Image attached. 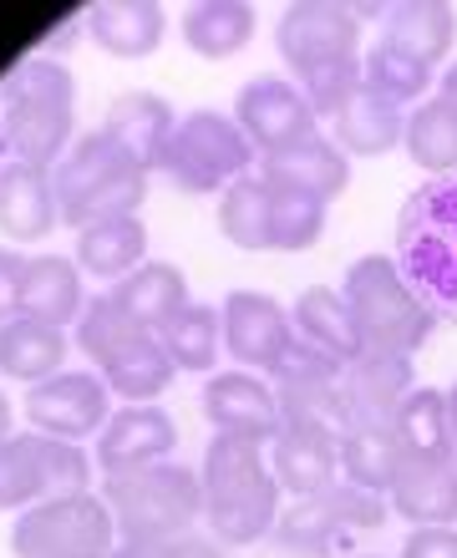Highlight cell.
Here are the masks:
<instances>
[{"label":"cell","instance_id":"cell-1","mask_svg":"<svg viewBox=\"0 0 457 558\" xmlns=\"http://www.w3.org/2000/svg\"><path fill=\"white\" fill-rule=\"evenodd\" d=\"M204 518L219 544H260L280 523V477L265 462V447L244 437H214L199 468Z\"/></svg>","mask_w":457,"mask_h":558},{"label":"cell","instance_id":"cell-2","mask_svg":"<svg viewBox=\"0 0 457 558\" xmlns=\"http://www.w3.org/2000/svg\"><path fill=\"white\" fill-rule=\"evenodd\" d=\"M397 269L437 320H457V178H432L401 204Z\"/></svg>","mask_w":457,"mask_h":558},{"label":"cell","instance_id":"cell-3","mask_svg":"<svg viewBox=\"0 0 457 558\" xmlns=\"http://www.w3.org/2000/svg\"><path fill=\"white\" fill-rule=\"evenodd\" d=\"M0 122L11 137L15 162L31 168H57L72 147L76 128V76L51 57L21 61L5 82H0Z\"/></svg>","mask_w":457,"mask_h":558},{"label":"cell","instance_id":"cell-4","mask_svg":"<svg viewBox=\"0 0 457 558\" xmlns=\"http://www.w3.org/2000/svg\"><path fill=\"white\" fill-rule=\"evenodd\" d=\"M340 294H346V305H351V315H356V330H361L366 355H407V361H412V355L428 345L432 325H437V315H432V310L417 300L412 284L401 279L392 254L356 259V265L346 269Z\"/></svg>","mask_w":457,"mask_h":558},{"label":"cell","instance_id":"cell-5","mask_svg":"<svg viewBox=\"0 0 457 558\" xmlns=\"http://www.w3.org/2000/svg\"><path fill=\"white\" fill-rule=\"evenodd\" d=\"M76 345L97 361V376H103L118 397L153 401V397H163L168 381L178 376L168 345H163L153 330H143V325L128 320L107 294L87 300L82 320H76Z\"/></svg>","mask_w":457,"mask_h":558},{"label":"cell","instance_id":"cell-6","mask_svg":"<svg viewBox=\"0 0 457 558\" xmlns=\"http://www.w3.org/2000/svg\"><path fill=\"white\" fill-rule=\"evenodd\" d=\"M103 498L118 518V538H183L204 518V483L178 462L112 472Z\"/></svg>","mask_w":457,"mask_h":558},{"label":"cell","instance_id":"cell-7","mask_svg":"<svg viewBox=\"0 0 457 558\" xmlns=\"http://www.w3.org/2000/svg\"><path fill=\"white\" fill-rule=\"evenodd\" d=\"M382 523H386L382 493H366V487H356L340 477V483H330L325 493H310V498L290 502L269 538H275L285 554L325 558V554H340L356 533H371V529H382Z\"/></svg>","mask_w":457,"mask_h":558},{"label":"cell","instance_id":"cell-8","mask_svg":"<svg viewBox=\"0 0 457 558\" xmlns=\"http://www.w3.org/2000/svg\"><path fill=\"white\" fill-rule=\"evenodd\" d=\"M11 548L15 558H112L118 518L107 498H92V493L46 498L15 518Z\"/></svg>","mask_w":457,"mask_h":558},{"label":"cell","instance_id":"cell-9","mask_svg":"<svg viewBox=\"0 0 457 558\" xmlns=\"http://www.w3.org/2000/svg\"><path fill=\"white\" fill-rule=\"evenodd\" d=\"M254 143L244 137L234 118L224 112H189L178 122L168 158H163V178H173L183 193H224L229 183L250 178L254 168Z\"/></svg>","mask_w":457,"mask_h":558},{"label":"cell","instance_id":"cell-10","mask_svg":"<svg viewBox=\"0 0 457 558\" xmlns=\"http://www.w3.org/2000/svg\"><path fill=\"white\" fill-rule=\"evenodd\" d=\"M92 462L82 441H61L46 432L0 441V508L5 513H26L46 498H72L87 493Z\"/></svg>","mask_w":457,"mask_h":558},{"label":"cell","instance_id":"cell-11","mask_svg":"<svg viewBox=\"0 0 457 558\" xmlns=\"http://www.w3.org/2000/svg\"><path fill=\"white\" fill-rule=\"evenodd\" d=\"M275 46L290 72H315L325 61H346L361 57V21H356L351 5H336V0H300L280 15V31H275Z\"/></svg>","mask_w":457,"mask_h":558},{"label":"cell","instance_id":"cell-12","mask_svg":"<svg viewBox=\"0 0 457 558\" xmlns=\"http://www.w3.org/2000/svg\"><path fill=\"white\" fill-rule=\"evenodd\" d=\"M112 386L97 376V371H61L51 381L31 386L26 397V422L31 432H46V437L61 441H82L97 437L112 416Z\"/></svg>","mask_w":457,"mask_h":558},{"label":"cell","instance_id":"cell-13","mask_svg":"<svg viewBox=\"0 0 457 558\" xmlns=\"http://www.w3.org/2000/svg\"><path fill=\"white\" fill-rule=\"evenodd\" d=\"M234 122L244 128V137L254 143L260 158L285 153V147H296L321 133V128H315V107L305 102V92H300L296 82H280V76H260V82H250V87L239 92Z\"/></svg>","mask_w":457,"mask_h":558},{"label":"cell","instance_id":"cell-14","mask_svg":"<svg viewBox=\"0 0 457 558\" xmlns=\"http://www.w3.org/2000/svg\"><path fill=\"white\" fill-rule=\"evenodd\" d=\"M219 315H224V351L234 355L239 366L269 371L296 340V315L260 290H234Z\"/></svg>","mask_w":457,"mask_h":558},{"label":"cell","instance_id":"cell-15","mask_svg":"<svg viewBox=\"0 0 457 558\" xmlns=\"http://www.w3.org/2000/svg\"><path fill=\"white\" fill-rule=\"evenodd\" d=\"M178 447V426L173 416L153 407V401H128L107 416V426L97 432V462L103 472H137L153 462H168Z\"/></svg>","mask_w":457,"mask_h":558},{"label":"cell","instance_id":"cell-16","mask_svg":"<svg viewBox=\"0 0 457 558\" xmlns=\"http://www.w3.org/2000/svg\"><path fill=\"white\" fill-rule=\"evenodd\" d=\"M204 416L214 432L224 437H244V441H275L285 432L280 422V401L260 376L250 371H224L204 386Z\"/></svg>","mask_w":457,"mask_h":558},{"label":"cell","instance_id":"cell-17","mask_svg":"<svg viewBox=\"0 0 457 558\" xmlns=\"http://www.w3.org/2000/svg\"><path fill=\"white\" fill-rule=\"evenodd\" d=\"M412 361L407 355H361L340 371V397L351 426H392L401 401L412 397Z\"/></svg>","mask_w":457,"mask_h":558},{"label":"cell","instance_id":"cell-18","mask_svg":"<svg viewBox=\"0 0 457 558\" xmlns=\"http://www.w3.org/2000/svg\"><path fill=\"white\" fill-rule=\"evenodd\" d=\"M103 133L112 137L143 173H163L168 143H173V133H178V118L158 92H122L118 102L107 107Z\"/></svg>","mask_w":457,"mask_h":558},{"label":"cell","instance_id":"cell-19","mask_svg":"<svg viewBox=\"0 0 457 558\" xmlns=\"http://www.w3.org/2000/svg\"><path fill=\"white\" fill-rule=\"evenodd\" d=\"M260 178H265V183H280V189H300V193H310V198L330 204V198L346 193V183H351V158H346L330 137L315 133V137H305V143L285 147V153L260 158Z\"/></svg>","mask_w":457,"mask_h":558},{"label":"cell","instance_id":"cell-20","mask_svg":"<svg viewBox=\"0 0 457 558\" xmlns=\"http://www.w3.org/2000/svg\"><path fill=\"white\" fill-rule=\"evenodd\" d=\"M57 223H61V204H57V189H51V173L11 158L0 168V229L15 244H36Z\"/></svg>","mask_w":457,"mask_h":558},{"label":"cell","instance_id":"cell-21","mask_svg":"<svg viewBox=\"0 0 457 558\" xmlns=\"http://www.w3.org/2000/svg\"><path fill=\"white\" fill-rule=\"evenodd\" d=\"M137 162L122 153L112 137L97 128V133L76 137L72 147H67V158L51 168V189H57V204L61 214H72L76 204H87L92 193H103L107 183H118L122 173H133Z\"/></svg>","mask_w":457,"mask_h":558},{"label":"cell","instance_id":"cell-22","mask_svg":"<svg viewBox=\"0 0 457 558\" xmlns=\"http://www.w3.org/2000/svg\"><path fill=\"white\" fill-rule=\"evenodd\" d=\"M386 493H392V508L412 518L417 529H453L457 523V462L407 457Z\"/></svg>","mask_w":457,"mask_h":558},{"label":"cell","instance_id":"cell-23","mask_svg":"<svg viewBox=\"0 0 457 558\" xmlns=\"http://www.w3.org/2000/svg\"><path fill=\"white\" fill-rule=\"evenodd\" d=\"M382 41L432 72V66H443V61L453 57L457 15H453V5H437V0H407V5H392V11H386Z\"/></svg>","mask_w":457,"mask_h":558},{"label":"cell","instance_id":"cell-24","mask_svg":"<svg viewBox=\"0 0 457 558\" xmlns=\"http://www.w3.org/2000/svg\"><path fill=\"white\" fill-rule=\"evenodd\" d=\"M163 5L153 0H103L87 11V36L118 61H143L163 46Z\"/></svg>","mask_w":457,"mask_h":558},{"label":"cell","instance_id":"cell-25","mask_svg":"<svg viewBox=\"0 0 457 558\" xmlns=\"http://www.w3.org/2000/svg\"><path fill=\"white\" fill-rule=\"evenodd\" d=\"M407 137V112L397 102H386L376 92H356L351 102L340 107L336 118H330V143L346 153V158H382L392 147Z\"/></svg>","mask_w":457,"mask_h":558},{"label":"cell","instance_id":"cell-26","mask_svg":"<svg viewBox=\"0 0 457 558\" xmlns=\"http://www.w3.org/2000/svg\"><path fill=\"white\" fill-rule=\"evenodd\" d=\"M401 441V457H422V462H457V426H453V401L437 386H412V397L401 401L397 422H392Z\"/></svg>","mask_w":457,"mask_h":558},{"label":"cell","instance_id":"cell-27","mask_svg":"<svg viewBox=\"0 0 457 558\" xmlns=\"http://www.w3.org/2000/svg\"><path fill=\"white\" fill-rule=\"evenodd\" d=\"M82 310H87L82 265H76V259H61V254H36L26 265V300H21V315L67 330V325L82 320Z\"/></svg>","mask_w":457,"mask_h":558},{"label":"cell","instance_id":"cell-28","mask_svg":"<svg viewBox=\"0 0 457 558\" xmlns=\"http://www.w3.org/2000/svg\"><path fill=\"white\" fill-rule=\"evenodd\" d=\"M107 300H112L133 325H143V330L158 336L163 325L189 305V284H183V275H178L173 265L153 259V265H137L128 279H118V284L107 290Z\"/></svg>","mask_w":457,"mask_h":558},{"label":"cell","instance_id":"cell-29","mask_svg":"<svg viewBox=\"0 0 457 558\" xmlns=\"http://www.w3.org/2000/svg\"><path fill=\"white\" fill-rule=\"evenodd\" d=\"M61 361H67V330L31 320V315H15L11 325H0V376L41 386L61 376Z\"/></svg>","mask_w":457,"mask_h":558},{"label":"cell","instance_id":"cell-30","mask_svg":"<svg viewBox=\"0 0 457 558\" xmlns=\"http://www.w3.org/2000/svg\"><path fill=\"white\" fill-rule=\"evenodd\" d=\"M290 315H296V336H305L310 345H321L325 355H336L340 366H351V361L366 355L361 330H356V315H351V305H346V294L340 290L310 284V290H300V300H296Z\"/></svg>","mask_w":457,"mask_h":558},{"label":"cell","instance_id":"cell-31","mask_svg":"<svg viewBox=\"0 0 457 558\" xmlns=\"http://www.w3.org/2000/svg\"><path fill=\"white\" fill-rule=\"evenodd\" d=\"M254 41V5L239 0H204L183 15V46L204 61H229Z\"/></svg>","mask_w":457,"mask_h":558},{"label":"cell","instance_id":"cell-32","mask_svg":"<svg viewBox=\"0 0 457 558\" xmlns=\"http://www.w3.org/2000/svg\"><path fill=\"white\" fill-rule=\"evenodd\" d=\"M143 250H148V229L143 219H112V223H92V229H76V265L82 275L128 279L143 265Z\"/></svg>","mask_w":457,"mask_h":558},{"label":"cell","instance_id":"cell-33","mask_svg":"<svg viewBox=\"0 0 457 558\" xmlns=\"http://www.w3.org/2000/svg\"><path fill=\"white\" fill-rule=\"evenodd\" d=\"M280 422L285 432H305V437L321 441H346L351 432V412H346V397H340V381H296L280 386Z\"/></svg>","mask_w":457,"mask_h":558},{"label":"cell","instance_id":"cell-34","mask_svg":"<svg viewBox=\"0 0 457 558\" xmlns=\"http://www.w3.org/2000/svg\"><path fill=\"white\" fill-rule=\"evenodd\" d=\"M269 468H275L285 493L310 498V493H325L330 483H340V447L321 437H305V432H280Z\"/></svg>","mask_w":457,"mask_h":558},{"label":"cell","instance_id":"cell-35","mask_svg":"<svg viewBox=\"0 0 457 558\" xmlns=\"http://www.w3.org/2000/svg\"><path fill=\"white\" fill-rule=\"evenodd\" d=\"M401 441L392 426H351L340 441V477L366 493H386L401 472Z\"/></svg>","mask_w":457,"mask_h":558},{"label":"cell","instance_id":"cell-36","mask_svg":"<svg viewBox=\"0 0 457 558\" xmlns=\"http://www.w3.org/2000/svg\"><path fill=\"white\" fill-rule=\"evenodd\" d=\"M219 229L234 250H275V234H269V183L260 173L239 178L219 193Z\"/></svg>","mask_w":457,"mask_h":558},{"label":"cell","instance_id":"cell-37","mask_svg":"<svg viewBox=\"0 0 457 558\" xmlns=\"http://www.w3.org/2000/svg\"><path fill=\"white\" fill-rule=\"evenodd\" d=\"M158 340L168 345L178 371H193V376H199V371H214V361H219V351H224V315L189 300V305L158 330Z\"/></svg>","mask_w":457,"mask_h":558},{"label":"cell","instance_id":"cell-38","mask_svg":"<svg viewBox=\"0 0 457 558\" xmlns=\"http://www.w3.org/2000/svg\"><path fill=\"white\" fill-rule=\"evenodd\" d=\"M401 147H407V158L417 162V168H428V173H453L457 168V112L443 102V97H432V102H422L417 112H407V137H401Z\"/></svg>","mask_w":457,"mask_h":558},{"label":"cell","instance_id":"cell-39","mask_svg":"<svg viewBox=\"0 0 457 558\" xmlns=\"http://www.w3.org/2000/svg\"><path fill=\"white\" fill-rule=\"evenodd\" d=\"M269 234H275V250H285V254H300V250H310V244H321L325 204L300 189L269 183Z\"/></svg>","mask_w":457,"mask_h":558},{"label":"cell","instance_id":"cell-40","mask_svg":"<svg viewBox=\"0 0 457 558\" xmlns=\"http://www.w3.org/2000/svg\"><path fill=\"white\" fill-rule=\"evenodd\" d=\"M361 72H366V92H376V97H386V102H417L422 92L432 87V72L428 66H417L412 57H401V51H392L386 41H376L361 57Z\"/></svg>","mask_w":457,"mask_h":558},{"label":"cell","instance_id":"cell-41","mask_svg":"<svg viewBox=\"0 0 457 558\" xmlns=\"http://www.w3.org/2000/svg\"><path fill=\"white\" fill-rule=\"evenodd\" d=\"M300 92H305V102L315 107V118H336L340 107L351 102L356 92L366 87V72H361V57H346V61H325V66H315V72H300L296 82Z\"/></svg>","mask_w":457,"mask_h":558},{"label":"cell","instance_id":"cell-42","mask_svg":"<svg viewBox=\"0 0 457 558\" xmlns=\"http://www.w3.org/2000/svg\"><path fill=\"white\" fill-rule=\"evenodd\" d=\"M340 361L336 355H325L321 345H310L305 336H296L290 340V351L269 366V381L275 386H296V381H340Z\"/></svg>","mask_w":457,"mask_h":558},{"label":"cell","instance_id":"cell-43","mask_svg":"<svg viewBox=\"0 0 457 558\" xmlns=\"http://www.w3.org/2000/svg\"><path fill=\"white\" fill-rule=\"evenodd\" d=\"M26 254L0 250V325H11L21 315V300H26Z\"/></svg>","mask_w":457,"mask_h":558},{"label":"cell","instance_id":"cell-44","mask_svg":"<svg viewBox=\"0 0 457 558\" xmlns=\"http://www.w3.org/2000/svg\"><path fill=\"white\" fill-rule=\"evenodd\" d=\"M401 558H457V529H412Z\"/></svg>","mask_w":457,"mask_h":558},{"label":"cell","instance_id":"cell-45","mask_svg":"<svg viewBox=\"0 0 457 558\" xmlns=\"http://www.w3.org/2000/svg\"><path fill=\"white\" fill-rule=\"evenodd\" d=\"M189 538L193 533H183V538H118L112 558H189Z\"/></svg>","mask_w":457,"mask_h":558},{"label":"cell","instance_id":"cell-46","mask_svg":"<svg viewBox=\"0 0 457 558\" xmlns=\"http://www.w3.org/2000/svg\"><path fill=\"white\" fill-rule=\"evenodd\" d=\"M82 36H87V11L61 15V21H57V31H51V36H46V41H41V51H36V57H57V51H67V46H72V41H82Z\"/></svg>","mask_w":457,"mask_h":558},{"label":"cell","instance_id":"cell-47","mask_svg":"<svg viewBox=\"0 0 457 558\" xmlns=\"http://www.w3.org/2000/svg\"><path fill=\"white\" fill-rule=\"evenodd\" d=\"M443 102L457 112V61H453V66H447V72H443Z\"/></svg>","mask_w":457,"mask_h":558},{"label":"cell","instance_id":"cell-48","mask_svg":"<svg viewBox=\"0 0 457 558\" xmlns=\"http://www.w3.org/2000/svg\"><path fill=\"white\" fill-rule=\"evenodd\" d=\"M5 437H11V401L0 397V441H5Z\"/></svg>","mask_w":457,"mask_h":558},{"label":"cell","instance_id":"cell-49","mask_svg":"<svg viewBox=\"0 0 457 558\" xmlns=\"http://www.w3.org/2000/svg\"><path fill=\"white\" fill-rule=\"evenodd\" d=\"M11 158H15V153H11V137H5V122H0V168H5Z\"/></svg>","mask_w":457,"mask_h":558},{"label":"cell","instance_id":"cell-50","mask_svg":"<svg viewBox=\"0 0 457 558\" xmlns=\"http://www.w3.org/2000/svg\"><path fill=\"white\" fill-rule=\"evenodd\" d=\"M447 401H453V426H457V386H453V391H447Z\"/></svg>","mask_w":457,"mask_h":558}]
</instances>
